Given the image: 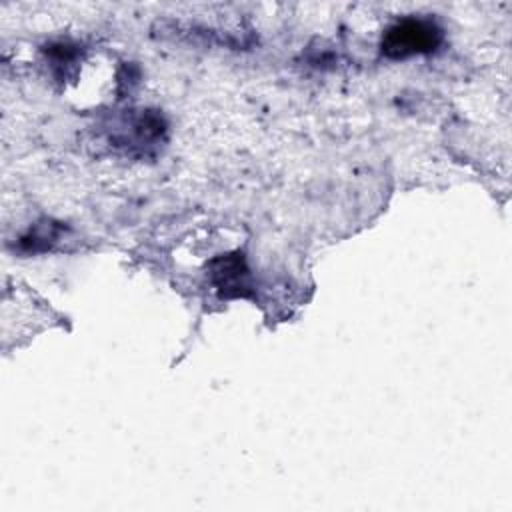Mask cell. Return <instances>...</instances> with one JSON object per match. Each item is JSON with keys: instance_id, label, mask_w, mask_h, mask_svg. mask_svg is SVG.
I'll list each match as a JSON object with an SVG mask.
<instances>
[{"instance_id": "2", "label": "cell", "mask_w": 512, "mask_h": 512, "mask_svg": "<svg viewBox=\"0 0 512 512\" xmlns=\"http://www.w3.org/2000/svg\"><path fill=\"white\" fill-rule=\"evenodd\" d=\"M212 280L224 296H246L250 290V274L242 254L218 258L212 264Z\"/></svg>"}, {"instance_id": "1", "label": "cell", "mask_w": 512, "mask_h": 512, "mask_svg": "<svg viewBox=\"0 0 512 512\" xmlns=\"http://www.w3.org/2000/svg\"><path fill=\"white\" fill-rule=\"evenodd\" d=\"M442 42V28L424 18H404L392 24L380 42L388 58H408L414 54L434 52Z\"/></svg>"}]
</instances>
